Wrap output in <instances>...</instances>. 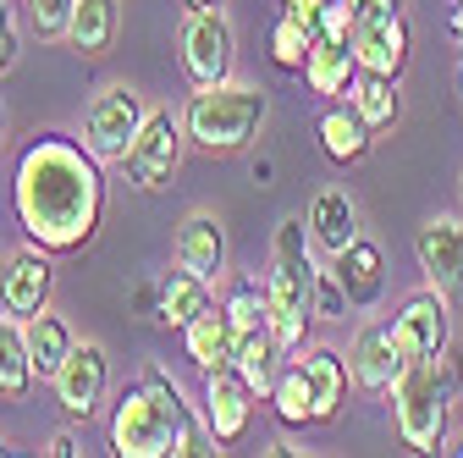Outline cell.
Masks as SVG:
<instances>
[{
	"label": "cell",
	"mask_w": 463,
	"mask_h": 458,
	"mask_svg": "<svg viewBox=\"0 0 463 458\" xmlns=\"http://www.w3.org/2000/svg\"><path fill=\"white\" fill-rule=\"evenodd\" d=\"M12 215L28 233V243L50 254H78L99 233V215H105V177L94 149L61 133H39L17 155Z\"/></svg>",
	"instance_id": "1"
},
{
	"label": "cell",
	"mask_w": 463,
	"mask_h": 458,
	"mask_svg": "<svg viewBox=\"0 0 463 458\" xmlns=\"http://www.w3.org/2000/svg\"><path fill=\"white\" fill-rule=\"evenodd\" d=\"M188 404L177 381H165L160 370H144L122 397H116V415H110V447L122 458H165V453H183L188 436Z\"/></svg>",
	"instance_id": "2"
},
{
	"label": "cell",
	"mask_w": 463,
	"mask_h": 458,
	"mask_svg": "<svg viewBox=\"0 0 463 458\" xmlns=\"http://www.w3.org/2000/svg\"><path fill=\"white\" fill-rule=\"evenodd\" d=\"M309 221L287 215L270 238V271H265V304H270V331L281 354L304 348V331L315 320V260H309Z\"/></svg>",
	"instance_id": "3"
},
{
	"label": "cell",
	"mask_w": 463,
	"mask_h": 458,
	"mask_svg": "<svg viewBox=\"0 0 463 458\" xmlns=\"http://www.w3.org/2000/svg\"><path fill=\"white\" fill-rule=\"evenodd\" d=\"M265 110H270L265 89L221 78V83H199V89H194V100H188V110H183V128H188V138H194L199 149L232 155V149H243V144L260 133Z\"/></svg>",
	"instance_id": "4"
},
{
	"label": "cell",
	"mask_w": 463,
	"mask_h": 458,
	"mask_svg": "<svg viewBox=\"0 0 463 458\" xmlns=\"http://www.w3.org/2000/svg\"><path fill=\"white\" fill-rule=\"evenodd\" d=\"M447 365L441 359H409L397 370L392 392V425L402 436V447L414 453H436L447 442Z\"/></svg>",
	"instance_id": "5"
},
{
	"label": "cell",
	"mask_w": 463,
	"mask_h": 458,
	"mask_svg": "<svg viewBox=\"0 0 463 458\" xmlns=\"http://www.w3.org/2000/svg\"><path fill=\"white\" fill-rule=\"evenodd\" d=\"M144 117H149V105L138 100V89H128V83H105V89L83 105V144L94 149L99 166H105V160L122 166V155H128V144L138 138Z\"/></svg>",
	"instance_id": "6"
},
{
	"label": "cell",
	"mask_w": 463,
	"mask_h": 458,
	"mask_svg": "<svg viewBox=\"0 0 463 458\" xmlns=\"http://www.w3.org/2000/svg\"><path fill=\"white\" fill-rule=\"evenodd\" d=\"M183 133H188V128L171 117V110H149L144 128H138V138H133L128 155H122L128 183H133V188H160V183H171V171H177V160H183Z\"/></svg>",
	"instance_id": "7"
},
{
	"label": "cell",
	"mask_w": 463,
	"mask_h": 458,
	"mask_svg": "<svg viewBox=\"0 0 463 458\" xmlns=\"http://www.w3.org/2000/svg\"><path fill=\"white\" fill-rule=\"evenodd\" d=\"M177 50H183V72L194 78V89L232 78V23H226L215 6H199V12L183 17Z\"/></svg>",
	"instance_id": "8"
},
{
	"label": "cell",
	"mask_w": 463,
	"mask_h": 458,
	"mask_svg": "<svg viewBox=\"0 0 463 458\" xmlns=\"http://www.w3.org/2000/svg\"><path fill=\"white\" fill-rule=\"evenodd\" d=\"M392 331H397L402 359H441L447 354V293L441 288L414 293L392 315Z\"/></svg>",
	"instance_id": "9"
},
{
	"label": "cell",
	"mask_w": 463,
	"mask_h": 458,
	"mask_svg": "<svg viewBox=\"0 0 463 458\" xmlns=\"http://www.w3.org/2000/svg\"><path fill=\"white\" fill-rule=\"evenodd\" d=\"M50 288H55V265H50V249L28 243L6 260V271H0V310L28 320L50 304Z\"/></svg>",
	"instance_id": "10"
},
{
	"label": "cell",
	"mask_w": 463,
	"mask_h": 458,
	"mask_svg": "<svg viewBox=\"0 0 463 458\" xmlns=\"http://www.w3.org/2000/svg\"><path fill=\"white\" fill-rule=\"evenodd\" d=\"M105 386H110V359H105V348H99V342H78V348L67 354V365H61V376H55V397H61L67 420H89V415L99 409Z\"/></svg>",
	"instance_id": "11"
},
{
	"label": "cell",
	"mask_w": 463,
	"mask_h": 458,
	"mask_svg": "<svg viewBox=\"0 0 463 458\" xmlns=\"http://www.w3.org/2000/svg\"><path fill=\"white\" fill-rule=\"evenodd\" d=\"M414 254H420V271L430 276V288L458 293L463 288V215L425 221L420 238H414Z\"/></svg>",
	"instance_id": "12"
},
{
	"label": "cell",
	"mask_w": 463,
	"mask_h": 458,
	"mask_svg": "<svg viewBox=\"0 0 463 458\" xmlns=\"http://www.w3.org/2000/svg\"><path fill=\"white\" fill-rule=\"evenodd\" d=\"M249 409H254V386L238 376V365L204 370V420L221 442H238L249 431Z\"/></svg>",
	"instance_id": "13"
},
{
	"label": "cell",
	"mask_w": 463,
	"mask_h": 458,
	"mask_svg": "<svg viewBox=\"0 0 463 458\" xmlns=\"http://www.w3.org/2000/svg\"><path fill=\"white\" fill-rule=\"evenodd\" d=\"M402 365H409V359H402V348H397L392 320H370V326H359L354 354H347V370H354V381H359V386L386 392V386L397 381V370H402Z\"/></svg>",
	"instance_id": "14"
},
{
	"label": "cell",
	"mask_w": 463,
	"mask_h": 458,
	"mask_svg": "<svg viewBox=\"0 0 463 458\" xmlns=\"http://www.w3.org/2000/svg\"><path fill=\"white\" fill-rule=\"evenodd\" d=\"M354 50H359V67L397 78L409 67V23H402V6H392L381 17H364L354 28Z\"/></svg>",
	"instance_id": "15"
},
{
	"label": "cell",
	"mask_w": 463,
	"mask_h": 458,
	"mask_svg": "<svg viewBox=\"0 0 463 458\" xmlns=\"http://www.w3.org/2000/svg\"><path fill=\"white\" fill-rule=\"evenodd\" d=\"M177 265H188V271H199L204 281H221L226 276V226L210 215V210H194V215H183V226H177Z\"/></svg>",
	"instance_id": "16"
},
{
	"label": "cell",
	"mask_w": 463,
	"mask_h": 458,
	"mask_svg": "<svg viewBox=\"0 0 463 458\" xmlns=\"http://www.w3.org/2000/svg\"><path fill=\"white\" fill-rule=\"evenodd\" d=\"M354 78H359V50H354V44H342V39L315 33V39H309V62H304V83H309V94L336 100V94L354 89Z\"/></svg>",
	"instance_id": "17"
},
{
	"label": "cell",
	"mask_w": 463,
	"mask_h": 458,
	"mask_svg": "<svg viewBox=\"0 0 463 458\" xmlns=\"http://www.w3.org/2000/svg\"><path fill=\"white\" fill-rule=\"evenodd\" d=\"M336 276H342V288H347V304L354 310H370L381 293H386V254L364 238H354L342 254H331Z\"/></svg>",
	"instance_id": "18"
},
{
	"label": "cell",
	"mask_w": 463,
	"mask_h": 458,
	"mask_svg": "<svg viewBox=\"0 0 463 458\" xmlns=\"http://www.w3.org/2000/svg\"><path fill=\"white\" fill-rule=\"evenodd\" d=\"M23 337H28V359H33V376H39V381H55V376H61V365H67V354L78 348L72 326L55 315L50 304L23 320Z\"/></svg>",
	"instance_id": "19"
},
{
	"label": "cell",
	"mask_w": 463,
	"mask_h": 458,
	"mask_svg": "<svg viewBox=\"0 0 463 458\" xmlns=\"http://www.w3.org/2000/svg\"><path fill=\"white\" fill-rule=\"evenodd\" d=\"M304 221H309L315 249H326V254H342L347 243L359 238V210H354V199H347L342 188H320Z\"/></svg>",
	"instance_id": "20"
},
{
	"label": "cell",
	"mask_w": 463,
	"mask_h": 458,
	"mask_svg": "<svg viewBox=\"0 0 463 458\" xmlns=\"http://www.w3.org/2000/svg\"><path fill=\"white\" fill-rule=\"evenodd\" d=\"M183 348L199 370H215V365H232V348H238V337H232V320L221 304H204L188 326H183Z\"/></svg>",
	"instance_id": "21"
},
{
	"label": "cell",
	"mask_w": 463,
	"mask_h": 458,
	"mask_svg": "<svg viewBox=\"0 0 463 458\" xmlns=\"http://www.w3.org/2000/svg\"><path fill=\"white\" fill-rule=\"evenodd\" d=\"M304 376H309V404H315V420H336V409H342V397H347V359L336 354V348H309L304 359Z\"/></svg>",
	"instance_id": "22"
},
{
	"label": "cell",
	"mask_w": 463,
	"mask_h": 458,
	"mask_svg": "<svg viewBox=\"0 0 463 458\" xmlns=\"http://www.w3.org/2000/svg\"><path fill=\"white\" fill-rule=\"evenodd\" d=\"M116 33H122V0H78L72 28H67V44L78 55H105Z\"/></svg>",
	"instance_id": "23"
},
{
	"label": "cell",
	"mask_w": 463,
	"mask_h": 458,
	"mask_svg": "<svg viewBox=\"0 0 463 458\" xmlns=\"http://www.w3.org/2000/svg\"><path fill=\"white\" fill-rule=\"evenodd\" d=\"M370 122L359 117L354 105H331L326 117H320V149L336 160V166H359L370 155Z\"/></svg>",
	"instance_id": "24"
},
{
	"label": "cell",
	"mask_w": 463,
	"mask_h": 458,
	"mask_svg": "<svg viewBox=\"0 0 463 458\" xmlns=\"http://www.w3.org/2000/svg\"><path fill=\"white\" fill-rule=\"evenodd\" d=\"M232 365H238V376L254 386V397H270V386H276V365H281V342H276L270 320L238 337V348H232Z\"/></svg>",
	"instance_id": "25"
},
{
	"label": "cell",
	"mask_w": 463,
	"mask_h": 458,
	"mask_svg": "<svg viewBox=\"0 0 463 458\" xmlns=\"http://www.w3.org/2000/svg\"><path fill=\"white\" fill-rule=\"evenodd\" d=\"M204 304H210V281H204L199 271L177 265V271H165V276H160V310H155L160 326H177V331H183Z\"/></svg>",
	"instance_id": "26"
},
{
	"label": "cell",
	"mask_w": 463,
	"mask_h": 458,
	"mask_svg": "<svg viewBox=\"0 0 463 458\" xmlns=\"http://www.w3.org/2000/svg\"><path fill=\"white\" fill-rule=\"evenodd\" d=\"M33 359H28V337H23V320L0 310V397H23L33 386Z\"/></svg>",
	"instance_id": "27"
},
{
	"label": "cell",
	"mask_w": 463,
	"mask_h": 458,
	"mask_svg": "<svg viewBox=\"0 0 463 458\" xmlns=\"http://www.w3.org/2000/svg\"><path fill=\"white\" fill-rule=\"evenodd\" d=\"M347 105H354L370 128H392V122H397V110H402V100H397V78L359 67L354 89H347Z\"/></svg>",
	"instance_id": "28"
},
{
	"label": "cell",
	"mask_w": 463,
	"mask_h": 458,
	"mask_svg": "<svg viewBox=\"0 0 463 458\" xmlns=\"http://www.w3.org/2000/svg\"><path fill=\"white\" fill-rule=\"evenodd\" d=\"M309 39H315V23H309V17L281 12V17L270 23V62H276L281 72H304V62H309Z\"/></svg>",
	"instance_id": "29"
},
{
	"label": "cell",
	"mask_w": 463,
	"mask_h": 458,
	"mask_svg": "<svg viewBox=\"0 0 463 458\" xmlns=\"http://www.w3.org/2000/svg\"><path fill=\"white\" fill-rule=\"evenodd\" d=\"M221 310H226V320H232V337H243V331L265 326V320H270L265 281H254V276H232V281H226V299H221Z\"/></svg>",
	"instance_id": "30"
},
{
	"label": "cell",
	"mask_w": 463,
	"mask_h": 458,
	"mask_svg": "<svg viewBox=\"0 0 463 458\" xmlns=\"http://www.w3.org/2000/svg\"><path fill=\"white\" fill-rule=\"evenodd\" d=\"M270 404H276V420H281V425H309V420H315V404H309V376H304V365H298V359L287 365V370H276Z\"/></svg>",
	"instance_id": "31"
},
{
	"label": "cell",
	"mask_w": 463,
	"mask_h": 458,
	"mask_svg": "<svg viewBox=\"0 0 463 458\" xmlns=\"http://www.w3.org/2000/svg\"><path fill=\"white\" fill-rule=\"evenodd\" d=\"M347 310H354V304H347V288H342L336 265H331V271L315 265V320H342Z\"/></svg>",
	"instance_id": "32"
},
{
	"label": "cell",
	"mask_w": 463,
	"mask_h": 458,
	"mask_svg": "<svg viewBox=\"0 0 463 458\" xmlns=\"http://www.w3.org/2000/svg\"><path fill=\"white\" fill-rule=\"evenodd\" d=\"M28 6H33V33L39 39H67L78 0H28Z\"/></svg>",
	"instance_id": "33"
},
{
	"label": "cell",
	"mask_w": 463,
	"mask_h": 458,
	"mask_svg": "<svg viewBox=\"0 0 463 458\" xmlns=\"http://www.w3.org/2000/svg\"><path fill=\"white\" fill-rule=\"evenodd\" d=\"M315 33L354 44V6H347V0H326V6H320V23H315Z\"/></svg>",
	"instance_id": "34"
},
{
	"label": "cell",
	"mask_w": 463,
	"mask_h": 458,
	"mask_svg": "<svg viewBox=\"0 0 463 458\" xmlns=\"http://www.w3.org/2000/svg\"><path fill=\"white\" fill-rule=\"evenodd\" d=\"M17 62V17H12V6L0 0V72H6Z\"/></svg>",
	"instance_id": "35"
},
{
	"label": "cell",
	"mask_w": 463,
	"mask_h": 458,
	"mask_svg": "<svg viewBox=\"0 0 463 458\" xmlns=\"http://www.w3.org/2000/svg\"><path fill=\"white\" fill-rule=\"evenodd\" d=\"M347 6H354V28H359L364 17H381V12H392L397 0H347Z\"/></svg>",
	"instance_id": "36"
},
{
	"label": "cell",
	"mask_w": 463,
	"mask_h": 458,
	"mask_svg": "<svg viewBox=\"0 0 463 458\" xmlns=\"http://www.w3.org/2000/svg\"><path fill=\"white\" fill-rule=\"evenodd\" d=\"M44 453H50V458H72V453H78V436H72V431H55V436L44 442Z\"/></svg>",
	"instance_id": "37"
},
{
	"label": "cell",
	"mask_w": 463,
	"mask_h": 458,
	"mask_svg": "<svg viewBox=\"0 0 463 458\" xmlns=\"http://www.w3.org/2000/svg\"><path fill=\"white\" fill-rule=\"evenodd\" d=\"M320 6H326V0H281V12H298L309 23H320Z\"/></svg>",
	"instance_id": "38"
},
{
	"label": "cell",
	"mask_w": 463,
	"mask_h": 458,
	"mask_svg": "<svg viewBox=\"0 0 463 458\" xmlns=\"http://www.w3.org/2000/svg\"><path fill=\"white\" fill-rule=\"evenodd\" d=\"M265 453H270V458H287V453H304V447H298V442H270Z\"/></svg>",
	"instance_id": "39"
},
{
	"label": "cell",
	"mask_w": 463,
	"mask_h": 458,
	"mask_svg": "<svg viewBox=\"0 0 463 458\" xmlns=\"http://www.w3.org/2000/svg\"><path fill=\"white\" fill-rule=\"evenodd\" d=\"M447 28H452V39H463V0L452 6V17H447Z\"/></svg>",
	"instance_id": "40"
},
{
	"label": "cell",
	"mask_w": 463,
	"mask_h": 458,
	"mask_svg": "<svg viewBox=\"0 0 463 458\" xmlns=\"http://www.w3.org/2000/svg\"><path fill=\"white\" fill-rule=\"evenodd\" d=\"M452 381H463V342H458V370H452Z\"/></svg>",
	"instance_id": "41"
},
{
	"label": "cell",
	"mask_w": 463,
	"mask_h": 458,
	"mask_svg": "<svg viewBox=\"0 0 463 458\" xmlns=\"http://www.w3.org/2000/svg\"><path fill=\"white\" fill-rule=\"evenodd\" d=\"M199 6H210V0H188V12H199Z\"/></svg>",
	"instance_id": "42"
},
{
	"label": "cell",
	"mask_w": 463,
	"mask_h": 458,
	"mask_svg": "<svg viewBox=\"0 0 463 458\" xmlns=\"http://www.w3.org/2000/svg\"><path fill=\"white\" fill-rule=\"evenodd\" d=\"M458 83H463V55H458Z\"/></svg>",
	"instance_id": "43"
},
{
	"label": "cell",
	"mask_w": 463,
	"mask_h": 458,
	"mask_svg": "<svg viewBox=\"0 0 463 458\" xmlns=\"http://www.w3.org/2000/svg\"><path fill=\"white\" fill-rule=\"evenodd\" d=\"M458 205H463V177H458Z\"/></svg>",
	"instance_id": "44"
},
{
	"label": "cell",
	"mask_w": 463,
	"mask_h": 458,
	"mask_svg": "<svg viewBox=\"0 0 463 458\" xmlns=\"http://www.w3.org/2000/svg\"><path fill=\"white\" fill-rule=\"evenodd\" d=\"M452 453H458V458H463V442H458V447H452Z\"/></svg>",
	"instance_id": "45"
},
{
	"label": "cell",
	"mask_w": 463,
	"mask_h": 458,
	"mask_svg": "<svg viewBox=\"0 0 463 458\" xmlns=\"http://www.w3.org/2000/svg\"><path fill=\"white\" fill-rule=\"evenodd\" d=\"M0 453H6V442H0Z\"/></svg>",
	"instance_id": "46"
},
{
	"label": "cell",
	"mask_w": 463,
	"mask_h": 458,
	"mask_svg": "<svg viewBox=\"0 0 463 458\" xmlns=\"http://www.w3.org/2000/svg\"><path fill=\"white\" fill-rule=\"evenodd\" d=\"M0 128H6V117H0Z\"/></svg>",
	"instance_id": "47"
}]
</instances>
